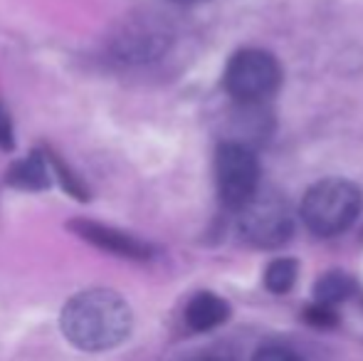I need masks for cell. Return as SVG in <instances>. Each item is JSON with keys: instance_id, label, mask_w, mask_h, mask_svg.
Here are the masks:
<instances>
[{"instance_id": "1", "label": "cell", "mask_w": 363, "mask_h": 361, "mask_svg": "<svg viewBox=\"0 0 363 361\" xmlns=\"http://www.w3.org/2000/svg\"><path fill=\"white\" fill-rule=\"evenodd\" d=\"M60 327L67 342L82 352H106L131 334L134 314L114 289H86L65 304Z\"/></svg>"}, {"instance_id": "2", "label": "cell", "mask_w": 363, "mask_h": 361, "mask_svg": "<svg viewBox=\"0 0 363 361\" xmlns=\"http://www.w3.org/2000/svg\"><path fill=\"white\" fill-rule=\"evenodd\" d=\"M363 211V191L346 179L316 181L301 198L299 216L306 231L319 238L346 233Z\"/></svg>"}, {"instance_id": "3", "label": "cell", "mask_w": 363, "mask_h": 361, "mask_svg": "<svg viewBox=\"0 0 363 361\" xmlns=\"http://www.w3.org/2000/svg\"><path fill=\"white\" fill-rule=\"evenodd\" d=\"M282 67L267 50L247 48L230 57L223 72V87L240 104H262L277 94Z\"/></svg>"}, {"instance_id": "4", "label": "cell", "mask_w": 363, "mask_h": 361, "mask_svg": "<svg viewBox=\"0 0 363 361\" xmlns=\"http://www.w3.org/2000/svg\"><path fill=\"white\" fill-rule=\"evenodd\" d=\"M218 196L225 208L242 211L262 188H259V161L252 149L240 141H225L216 154Z\"/></svg>"}, {"instance_id": "5", "label": "cell", "mask_w": 363, "mask_h": 361, "mask_svg": "<svg viewBox=\"0 0 363 361\" xmlns=\"http://www.w3.org/2000/svg\"><path fill=\"white\" fill-rule=\"evenodd\" d=\"M240 233L247 243L262 250L282 248L294 233V218L282 196L259 191L240 211Z\"/></svg>"}, {"instance_id": "6", "label": "cell", "mask_w": 363, "mask_h": 361, "mask_svg": "<svg viewBox=\"0 0 363 361\" xmlns=\"http://www.w3.org/2000/svg\"><path fill=\"white\" fill-rule=\"evenodd\" d=\"M69 228L82 238V240L91 243V245L101 248L106 252H114L119 257H129V260H148L153 255V248L148 243L139 240L136 235H129L124 231L116 228L101 226V223L91 221H74L69 223Z\"/></svg>"}, {"instance_id": "7", "label": "cell", "mask_w": 363, "mask_h": 361, "mask_svg": "<svg viewBox=\"0 0 363 361\" xmlns=\"http://www.w3.org/2000/svg\"><path fill=\"white\" fill-rule=\"evenodd\" d=\"M171 33L156 20L134 23L116 38V52L124 60H153L166 50Z\"/></svg>"}, {"instance_id": "8", "label": "cell", "mask_w": 363, "mask_h": 361, "mask_svg": "<svg viewBox=\"0 0 363 361\" xmlns=\"http://www.w3.org/2000/svg\"><path fill=\"white\" fill-rule=\"evenodd\" d=\"M230 317V307L216 292H198L186 307V324L193 332H211L225 324Z\"/></svg>"}, {"instance_id": "9", "label": "cell", "mask_w": 363, "mask_h": 361, "mask_svg": "<svg viewBox=\"0 0 363 361\" xmlns=\"http://www.w3.org/2000/svg\"><path fill=\"white\" fill-rule=\"evenodd\" d=\"M50 159H45L40 151H33L28 159L18 161L13 169L8 171V183L15 188H25V191H45L50 188Z\"/></svg>"}, {"instance_id": "10", "label": "cell", "mask_w": 363, "mask_h": 361, "mask_svg": "<svg viewBox=\"0 0 363 361\" xmlns=\"http://www.w3.org/2000/svg\"><path fill=\"white\" fill-rule=\"evenodd\" d=\"M354 292H356V282L346 272L339 270L321 274L314 284V299L319 304H326V307H336V304L346 302Z\"/></svg>"}, {"instance_id": "11", "label": "cell", "mask_w": 363, "mask_h": 361, "mask_svg": "<svg viewBox=\"0 0 363 361\" xmlns=\"http://www.w3.org/2000/svg\"><path fill=\"white\" fill-rule=\"evenodd\" d=\"M296 274H299L296 260H291V257H277L264 270V287L274 294H287L294 287Z\"/></svg>"}, {"instance_id": "12", "label": "cell", "mask_w": 363, "mask_h": 361, "mask_svg": "<svg viewBox=\"0 0 363 361\" xmlns=\"http://www.w3.org/2000/svg\"><path fill=\"white\" fill-rule=\"evenodd\" d=\"M304 317H306V322H309V324H314V327H324V329L334 327V324L339 322L334 307H326V304H319V302L311 304V307L306 309Z\"/></svg>"}, {"instance_id": "13", "label": "cell", "mask_w": 363, "mask_h": 361, "mask_svg": "<svg viewBox=\"0 0 363 361\" xmlns=\"http://www.w3.org/2000/svg\"><path fill=\"white\" fill-rule=\"evenodd\" d=\"M252 361H304V359L287 347H264L255 354Z\"/></svg>"}, {"instance_id": "14", "label": "cell", "mask_w": 363, "mask_h": 361, "mask_svg": "<svg viewBox=\"0 0 363 361\" xmlns=\"http://www.w3.org/2000/svg\"><path fill=\"white\" fill-rule=\"evenodd\" d=\"M0 146L5 151H10L15 146V129H13V119H10L8 109L0 104Z\"/></svg>"}, {"instance_id": "15", "label": "cell", "mask_w": 363, "mask_h": 361, "mask_svg": "<svg viewBox=\"0 0 363 361\" xmlns=\"http://www.w3.org/2000/svg\"><path fill=\"white\" fill-rule=\"evenodd\" d=\"M178 5H196V3H206V0H173Z\"/></svg>"}, {"instance_id": "16", "label": "cell", "mask_w": 363, "mask_h": 361, "mask_svg": "<svg viewBox=\"0 0 363 361\" xmlns=\"http://www.w3.org/2000/svg\"><path fill=\"white\" fill-rule=\"evenodd\" d=\"M198 361H225V359H218V357H206V359H198Z\"/></svg>"}]
</instances>
